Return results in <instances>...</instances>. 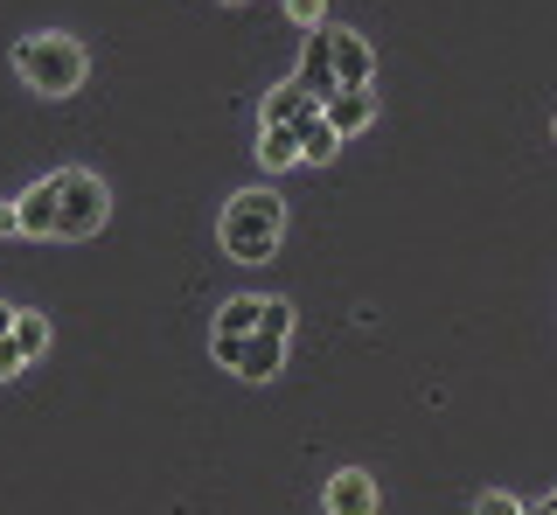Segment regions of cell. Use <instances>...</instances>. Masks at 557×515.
Instances as JSON below:
<instances>
[{
	"instance_id": "1",
	"label": "cell",
	"mask_w": 557,
	"mask_h": 515,
	"mask_svg": "<svg viewBox=\"0 0 557 515\" xmlns=\"http://www.w3.org/2000/svg\"><path fill=\"white\" fill-rule=\"evenodd\" d=\"M286 335H293V306L265 300V293H237L216 306V328H209V355L244 384H272L286 363Z\"/></svg>"
},
{
	"instance_id": "2",
	"label": "cell",
	"mask_w": 557,
	"mask_h": 515,
	"mask_svg": "<svg viewBox=\"0 0 557 515\" xmlns=\"http://www.w3.org/2000/svg\"><path fill=\"white\" fill-rule=\"evenodd\" d=\"M278 230H286V202L272 196V188H244V196L223 202V251L237 258V265H265V258L278 251Z\"/></svg>"
},
{
	"instance_id": "3",
	"label": "cell",
	"mask_w": 557,
	"mask_h": 515,
	"mask_svg": "<svg viewBox=\"0 0 557 515\" xmlns=\"http://www.w3.org/2000/svg\"><path fill=\"white\" fill-rule=\"evenodd\" d=\"M327 105L321 98H307L300 84H278V91L258 105V161L265 167H293L307 153V133H313V118H321Z\"/></svg>"
},
{
	"instance_id": "4",
	"label": "cell",
	"mask_w": 557,
	"mask_h": 515,
	"mask_svg": "<svg viewBox=\"0 0 557 515\" xmlns=\"http://www.w3.org/2000/svg\"><path fill=\"white\" fill-rule=\"evenodd\" d=\"M14 71H22L28 91L70 98L84 84V71H91V56H84L77 36H22V42H14Z\"/></svg>"
},
{
	"instance_id": "5",
	"label": "cell",
	"mask_w": 557,
	"mask_h": 515,
	"mask_svg": "<svg viewBox=\"0 0 557 515\" xmlns=\"http://www.w3.org/2000/svg\"><path fill=\"white\" fill-rule=\"evenodd\" d=\"M112 216V196L91 167H63L57 175V237H98Z\"/></svg>"
},
{
	"instance_id": "6",
	"label": "cell",
	"mask_w": 557,
	"mask_h": 515,
	"mask_svg": "<svg viewBox=\"0 0 557 515\" xmlns=\"http://www.w3.org/2000/svg\"><path fill=\"white\" fill-rule=\"evenodd\" d=\"M293 84H300L307 98H335L342 91V77H335V28H307V56H300V71H293Z\"/></svg>"
},
{
	"instance_id": "7",
	"label": "cell",
	"mask_w": 557,
	"mask_h": 515,
	"mask_svg": "<svg viewBox=\"0 0 557 515\" xmlns=\"http://www.w3.org/2000/svg\"><path fill=\"white\" fill-rule=\"evenodd\" d=\"M327 515H376V480L362 467H342L327 480Z\"/></svg>"
},
{
	"instance_id": "8",
	"label": "cell",
	"mask_w": 557,
	"mask_h": 515,
	"mask_svg": "<svg viewBox=\"0 0 557 515\" xmlns=\"http://www.w3.org/2000/svg\"><path fill=\"white\" fill-rule=\"evenodd\" d=\"M335 77H342V91H370V77H376L370 42L348 36V28H335Z\"/></svg>"
},
{
	"instance_id": "9",
	"label": "cell",
	"mask_w": 557,
	"mask_h": 515,
	"mask_svg": "<svg viewBox=\"0 0 557 515\" xmlns=\"http://www.w3.org/2000/svg\"><path fill=\"white\" fill-rule=\"evenodd\" d=\"M14 210H22V237H57V175L35 181Z\"/></svg>"
},
{
	"instance_id": "10",
	"label": "cell",
	"mask_w": 557,
	"mask_h": 515,
	"mask_svg": "<svg viewBox=\"0 0 557 515\" xmlns=\"http://www.w3.org/2000/svg\"><path fill=\"white\" fill-rule=\"evenodd\" d=\"M370 118H376V91H335V98H327V126H335L342 140H348V133H362Z\"/></svg>"
},
{
	"instance_id": "11",
	"label": "cell",
	"mask_w": 557,
	"mask_h": 515,
	"mask_svg": "<svg viewBox=\"0 0 557 515\" xmlns=\"http://www.w3.org/2000/svg\"><path fill=\"white\" fill-rule=\"evenodd\" d=\"M335 147H342V133L327 126V112H321V118H313V133H307V153H300V161L307 167H327V161H335Z\"/></svg>"
},
{
	"instance_id": "12",
	"label": "cell",
	"mask_w": 557,
	"mask_h": 515,
	"mask_svg": "<svg viewBox=\"0 0 557 515\" xmlns=\"http://www.w3.org/2000/svg\"><path fill=\"white\" fill-rule=\"evenodd\" d=\"M14 349H22L28 363H35V355L49 349V321H42V314H28V306H22V321H14Z\"/></svg>"
},
{
	"instance_id": "13",
	"label": "cell",
	"mask_w": 557,
	"mask_h": 515,
	"mask_svg": "<svg viewBox=\"0 0 557 515\" xmlns=\"http://www.w3.org/2000/svg\"><path fill=\"white\" fill-rule=\"evenodd\" d=\"M474 515H530V508H522L516 494H481V502H474Z\"/></svg>"
},
{
	"instance_id": "14",
	"label": "cell",
	"mask_w": 557,
	"mask_h": 515,
	"mask_svg": "<svg viewBox=\"0 0 557 515\" xmlns=\"http://www.w3.org/2000/svg\"><path fill=\"white\" fill-rule=\"evenodd\" d=\"M286 14H293L300 28H327V22H321V0H286Z\"/></svg>"
},
{
	"instance_id": "15",
	"label": "cell",
	"mask_w": 557,
	"mask_h": 515,
	"mask_svg": "<svg viewBox=\"0 0 557 515\" xmlns=\"http://www.w3.org/2000/svg\"><path fill=\"white\" fill-rule=\"evenodd\" d=\"M22 363H28V355L14 349V335H8V341H0V376H14V369H22Z\"/></svg>"
},
{
	"instance_id": "16",
	"label": "cell",
	"mask_w": 557,
	"mask_h": 515,
	"mask_svg": "<svg viewBox=\"0 0 557 515\" xmlns=\"http://www.w3.org/2000/svg\"><path fill=\"white\" fill-rule=\"evenodd\" d=\"M0 237H22V210L14 202H0Z\"/></svg>"
},
{
	"instance_id": "17",
	"label": "cell",
	"mask_w": 557,
	"mask_h": 515,
	"mask_svg": "<svg viewBox=\"0 0 557 515\" xmlns=\"http://www.w3.org/2000/svg\"><path fill=\"white\" fill-rule=\"evenodd\" d=\"M14 321H22V306H8V300H0V341L14 335Z\"/></svg>"
},
{
	"instance_id": "18",
	"label": "cell",
	"mask_w": 557,
	"mask_h": 515,
	"mask_svg": "<svg viewBox=\"0 0 557 515\" xmlns=\"http://www.w3.org/2000/svg\"><path fill=\"white\" fill-rule=\"evenodd\" d=\"M530 515H550V502H544V508H530Z\"/></svg>"
},
{
	"instance_id": "19",
	"label": "cell",
	"mask_w": 557,
	"mask_h": 515,
	"mask_svg": "<svg viewBox=\"0 0 557 515\" xmlns=\"http://www.w3.org/2000/svg\"><path fill=\"white\" fill-rule=\"evenodd\" d=\"M550 508H557V488H550Z\"/></svg>"
},
{
	"instance_id": "20",
	"label": "cell",
	"mask_w": 557,
	"mask_h": 515,
	"mask_svg": "<svg viewBox=\"0 0 557 515\" xmlns=\"http://www.w3.org/2000/svg\"><path fill=\"white\" fill-rule=\"evenodd\" d=\"M223 8H237V0H223Z\"/></svg>"
}]
</instances>
